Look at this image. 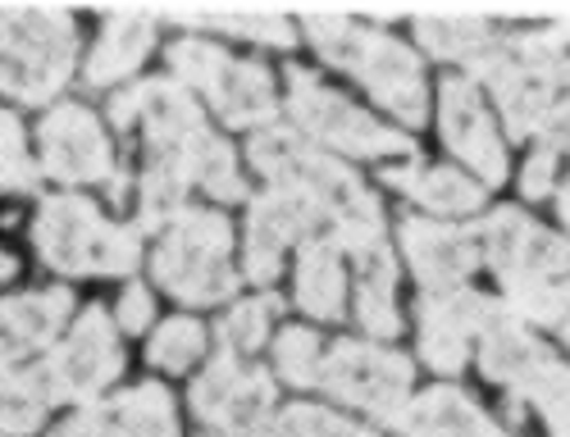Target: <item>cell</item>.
Here are the masks:
<instances>
[{
  "instance_id": "8992f818",
  "label": "cell",
  "mask_w": 570,
  "mask_h": 437,
  "mask_svg": "<svg viewBox=\"0 0 570 437\" xmlns=\"http://www.w3.org/2000/svg\"><path fill=\"white\" fill-rule=\"evenodd\" d=\"M228 256H233V224L219 210H183L178 219H169L151 269L156 282L169 287V297L187 306H215L233 297L237 287Z\"/></svg>"
},
{
  "instance_id": "836d02e7",
  "label": "cell",
  "mask_w": 570,
  "mask_h": 437,
  "mask_svg": "<svg viewBox=\"0 0 570 437\" xmlns=\"http://www.w3.org/2000/svg\"><path fill=\"white\" fill-rule=\"evenodd\" d=\"M51 437H115V428H110L106 406H82V410L69 415Z\"/></svg>"
},
{
  "instance_id": "9a60e30c",
  "label": "cell",
  "mask_w": 570,
  "mask_h": 437,
  "mask_svg": "<svg viewBox=\"0 0 570 437\" xmlns=\"http://www.w3.org/2000/svg\"><path fill=\"white\" fill-rule=\"evenodd\" d=\"M439 128L448 151L461 156L484 182H502L507 178V151L498 141V128L480 101V87L474 78H448L439 91Z\"/></svg>"
},
{
  "instance_id": "5b68a950",
  "label": "cell",
  "mask_w": 570,
  "mask_h": 437,
  "mask_svg": "<svg viewBox=\"0 0 570 437\" xmlns=\"http://www.w3.org/2000/svg\"><path fill=\"white\" fill-rule=\"evenodd\" d=\"M78 23L65 10H0V91L41 106L69 82Z\"/></svg>"
},
{
  "instance_id": "ffe728a7",
  "label": "cell",
  "mask_w": 570,
  "mask_h": 437,
  "mask_svg": "<svg viewBox=\"0 0 570 437\" xmlns=\"http://www.w3.org/2000/svg\"><path fill=\"white\" fill-rule=\"evenodd\" d=\"M151 41H156V19L151 14H110L101 23L97 51H91V60H87V82L106 87V82L128 78L132 69H141V60L151 56Z\"/></svg>"
},
{
  "instance_id": "277c9868",
  "label": "cell",
  "mask_w": 570,
  "mask_h": 437,
  "mask_svg": "<svg viewBox=\"0 0 570 437\" xmlns=\"http://www.w3.org/2000/svg\"><path fill=\"white\" fill-rule=\"evenodd\" d=\"M41 260L60 274H132L141 260V228L110 224L87 197H46L32 224Z\"/></svg>"
},
{
  "instance_id": "6da1fadb",
  "label": "cell",
  "mask_w": 570,
  "mask_h": 437,
  "mask_svg": "<svg viewBox=\"0 0 570 437\" xmlns=\"http://www.w3.org/2000/svg\"><path fill=\"white\" fill-rule=\"evenodd\" d=\"M110 119L124 132H132V128L141 132V141H147V165L178 169L187 182L206 187L219 201H243L247 197L228 141H219L206 128L197 101L183 91V82H174V78L132 82L128 91H119L110 101Z\"/></svg>"
},
{
  "instance_id": "52a82bcc",
  "label": "cell",
  "mask_w": 570,
  "mask_h": 437,
  "mask_svg": "<svg viewBox=\"0 0 570 437\" xmlns=\"http://www.w3.org/2000/svg\"><path fill=\"white\" fill-rule=\"evenodd\" d=\"M169 69L178 82L206 91V101L228 128H256L274 119V78L256 60H237L215 41L187 37L169 46Z\"/></svg>"
},
{
  "instance_id": "83f0119b",
  "label": "cell",
  "mask_w": 570,
  "mask_h": 437,
  "mask_svg": "<svg viewBox=\"0 0 570 437\" xmlns=\"http://www.w3.org/2000/svg\"><path fill=\"white\" fill-rule=\"evenodd\" d=\"M174 23L206 28V32H233V37H247L261 46H278V51H288L297 41V28L278 14H174Z\"/></svg>"
},
{
  "instance_id": "d6986e66",
  "label": "cell",
  "mask_w": 570,
  "mask_h": 437,
  "mask_svg": "<svg viewBox=\"0 0 570 437\" xmlns=\"http://www.w3.org/2000/svg\"><path fill=\"white\" fill-rule=\"evenodd\" d=\"M406 437H507L498 419H489L461 387H430L406 406Z\"/></svg>"
},
{
  "instance_id": "7c38bea8",
  "label": "cell",
  "mask_w": 570,
  "mask_h": 437,
  "mask_svg": "<svg viewBox=\"0 0 570 437\" xmlns=\"http://www.w3.org/2000/svg\"><path fill=\"white\" fill-rule=\"evenodd\" d=\"M480 251L502 278V287L515 282H552L557 274H570V237H557L539 224H530L520 210H498L480 224Z\"/></svg>"
},
{
  "instance_id": "e575fe53",
  "label": "cell",
  "mask_w": 570,
  "mask_h": 437,
  "mask_svg": "<svg viewBox=\"0 0 570 437\" xmlns=\"http://www.w3.org/2000/svg\"><path fill=\"white\" fill-rule=\"evenodd\" d=\"M151 315H156V310H151V291L132 282L124 297H119V328H124V332H141V328L151 324Z\"/></svg>"
},
{
  "instance_id": "5bb4252c",
  "label": "cell",
  "mask_w": 570,
  "mask_h": 437,
  "mask_svg": "<svg viewBox=\"0 0 570 437\" xmlns=\"http://www.w3.org/2000/svg\"><path fill=\"white\" fill-rule=\"evenodd\" d=\"M493 301L474 287H448L420 297V356L439 374H456L470 356V337L493 319Z\"/></svg>"
},
{
  "instance_id": "f35d334b",
  "label": "cell",
  "mask_w": 570,
  "mask_h": 437,
  "mask_svg": "<svg viewBox=\"0 0 570 437\" xmlns=\"http://www.w3.org/2000/svg\"><path fill=\"white\" fill-rule=\"evenodd\" d=\"M552 437H570V433H552Z\"/></svg>"
},
{
  "instance_id": "9c48e42d",
  "label": "cell",
  "mask_w": 570,
  "mask_h": 437,
  "mask_svg": "<svg viewBox=\"0 0 570 437\" xmlns=\"http://www.w3.org/2000/svg\"><path fill=\"white\" fill-rule=\"evenodd\" d=\"M320 387L343 406H361L379 424L402 428L411 406V360L389 347L338 342L320 360Z\"/></svg>"
},
{
  "instance_id": "4dcf8cb0",
  "label": "cell",
  "mask_w": 570,
  "mask_h": 437,
  "mask_svg": "<svg viewBox=\"0 0 570 437\" xmlns=\"http://www.w3.org/2000/svg\"><path fill=\"white\" fill-rule=\"evenodd\" d=\"M278 301L274 297H256V301H243V306H233L219 324V337H224V351H256L265 342V332H269V319H274Z\"/></svg>"
},
{
  "instance_id": "4316f807",
  "label": "cell",
  "mask_w": 570,
  "mask_h": 437,
  "mask_svg": "<svg viewBox=\"0 0 570 437\" xmlns=\"http://www.w3.org/2000/svg\"><path fill=\"white\" fill-rule=\"evenodd\" d=\"M256 437H374V433L324 406H283L265 419Z\"/></svg>"
},
{
  "instance_id": "8d00e7d4",
  "label": "cell",
  "mask_w": 570,
  "mask_h": 437,
  "mask_svg": "<svg viewBox=\"0 0 570 437\" xmlns=\"http://www.w3.org/2000/svg\"><path fill=\"white\" fill-rule=\"evenodd\" d=\"M14 278V260L6 256V251H0V282H10Z\"/></svg>"
},
{
  "instance_id": "d6a6232c",
  "label": "cell",
  "mask_w": 570,
  "mask_h": 437,
  "mask_svg": "<svg viewBox=\"0 0 570 437\" xmlns=\"http://www.w3.org/2000/svg\"><path fill=\"white\" fill-rule=\"evenodd\" d=\"M552 173H557V146H539V151L530 156L525 173H520V191H525L530 201L548 197L552 191Z\"/></svg>"
},
{
  "instance_id": "f1b7e54d",
  "label": "cell",
  "mask_w": 570,
  "mask_h": 437,
  "mask_svg": "<svg viewBox=\"0 0 570 437\" xmlns=\"http://www.w3.org/2000/svg\"><path fill=\"white\" fill-rule=\"evenodd\" d=\"M320 337L311 328H283L274 347V369L293 387H315L320 383Z\"/></svg>"
},
{
  "instance_id": "4fadbf2b",
  "label": "cell",
  "mask_w": 570,
  "mask_h": 437,
  "mask_svg": "<svg viewBox=\"0 0 570 437\" xmlns=\"http://www.w3.org/2000/svg\"><path fill=\"white\" fill-rule=\"evenodd\" d=\"M41 169L60 182H115L110 141L87 106H56L37 128Z\"/></svg>"
},
{
  "instance_id": "f546056e",
  "label": "cell",
  "mask_w": 570,
  "mask_h": 437,
  "mask_svg": "<svg viewBox=\"0 0 570 437\" xmlns=\"http://www.w3.org/2000/svg\"><path fill=\"white\" fill-rule=\"evenodd\" d=\"M202 351H206V328L197 319H169V324H160V332L151 337V347H147L151 365L169 369V374L187 369Z\"/></svg>"
},
{
  "instance_id": "7a4b0ae2",
  "label": "cell",
  "mask_w": 570,
  "mask_h": 437,
  "mask_svg": "<svg viewBox=\"0 0 570 437\" xmlns=\"http://www.w3.org/2000/svg\"><path fill=\"white\" fill-rule=\"evenodd\" d=\"M247 156L278 191H293L320 219L334 224V241L347 256H361L384 241L379 201L343 160L315 151V146H306L288 128H261L247 146Z\"/></svg>"
},
{
  "instance_id": "44dd1931",
  "label": "cell",
  "mask_w": 570,
  "mask_h": 437,
  "mask_svg": "<svg viewBox=\"0 0 570 437\" xmlns=\"http://www.w3.org/2000/svg\"><path fill=\"white\" fill-rule=\"evenodd\" d=\"M347 297V274H343V247L334 237H311L302 241V265H297V306L311 319H338Z\"/></svg>"
},
{
  "instance_id": "ac0fdd59",
  "label": "cell",
  "mask_w": 570,
  "mask_h": 437,
  "mask_svg": "<svg viewBox=\"0 0 570 437\" xmlns=\"http://www.w3.org/2000/svg\"><path fill=\"white\" fill-rule=\"evenodd\" d=\"M73 315V297L65 287H41L28 297L0 301V374L46 351Z\"/></svg>"
},
{
  "instance_id": "ba28073f",
  "label": "cell",
  "mask_w": 570,
  "mask_h": 437,
  "mask_svg": "<svg viewBox=\"0 0 570 437\" xmlns=\"http://www.w3.org/2000/svg\"><path fill=\"white\" fill-rule=\"evenodd\" d=\"M288 115L302 132H311L320 146H334L343 156H411L415 146L406 132L379 123L347 96L328 91L315 73L288 69Z\"/></svg>"
},
{
  "instance_id": "1f68e13d",
  "label": "cell",
  "mask_w": 570,
  "mask_h": 437,
  "mask_svg": "<svg viewBox=\"0 0 570 437\" xmlns=\"http://www.w3.org/2000/svg\"><path fill=\"white\" fill-rule=\"evenodd\" d=\"M37 187V165L28 160L23 123L0 110V191H32Z\"/></svg>"
},
{
  "instance_id": "3957f363",
  "label": "cell",
  "mask_w": 570,
  "mask_h": 437,
  "mask_svg": "<svg viewBox=\"0 0 570 437\" xmlns=\"http://www.w3.org/2000/svg\"><path fill=\"white\" fill-rule=\"evenodd\" d=\"M306 32L315 41V51L328 64L356 73L389 115H397L402 123H424V73L415 51H406L389 32L343 14H311Z\"/></svg>"
},
{
  "instance_id": "7402d4cb",
  "label": "cell",
  "mask_w": 570,
  "mask_h": 437,
  "mask_svg": "<svg viewBox=\"0 0 570 437\" xmlns=\"http://www.w3.org/2000/svg\"><path fill=\"white\" fill-rule=\"evenodd\" d=\"M389 187H397L402 197L420 201L434 215H470L484 206V187H474L465 173L456 169H424V165H402V169H384L379 173Z\"/></svg>"
},
{
  "instance_id": "8fae6325",
  "label": "cell",
  "mask_w": 570,
  "mask_h": 437,
  "mask_svg": "<svg viewBox=\"0 0 570 437\" xmlns=\"http://www.w3.org/2000/svg\"><path fill=\"white\" fill-rule=\"evenodd\" d=\"M41 365H46V374H51L56 401H91L97 393H106L124 369V351H119L110 315L101 306L82 310L73 319L69 337Z\"/></svg>"
},
{
  "instance_id": "2e32d148",
  "label": "cell",
  "mask_w": 570,
  "mask_h": 437,
  "mask_svg": "<svg viewBox=\"0 0 570 437\" xmlns=\"http://www.w3.org/2000/svg\"><path fill=\"white\" fill-rule=\"evenodd\" d=\"M402 251L420 278L424 291H448L461 287V278L484 260L480 251V228H461V224H434L424 215L402 219Z\"/></svg>"
},
{
  "instance_id": "603a6c76",
  "label": "cell",
  "mask_w": 570,
  "mask_h": 437,
  "mask_svg": "<svg viewBox=\"0 0 570 437\" xmlns=\"http://www.w3.org/2000/svg\"><path fill=\"white\" fill-rule=\"evenodd\" d=\"M415 32H420L430 56L461 60L465 69L480 64L502 41V28L493 19H480V14H424V19H415Z\"/></svg>"
},
{
  "instance_id": "d590c367",
  "label": "cell",
  "mask_w": 570,
  "mask_h": 437,
  "mask_svg": "<svg viewBox=\"0 0 570 437\" xmlns=\"http://www.w3.org/2000/svg\"><path fill=\"white\" fill-rule=\"evenodd\" d=\"M557 210H561V219L570 224V178H566V187H561V201H557Z\"/></svg>"
},
{
  "instance_id": "74e56055",
  "label": "cell",
  "mask_w": 570,
  "mask_h": 437,
  "mask_svg": "<svg viewBox=\"0 0 570 437\" xmlns=\"http://www.w3.org/2000/svg\"><path fill=\"white\" fill-rule=\"evenodd\" d=\"M566 87H570V60H566Z\"/></svg>"
},
{
  "instance_id": "484cf974",
  "label": "cell",
  "mask_w": 570,
  "mask_h": 437,
  "mask_svg": "<svg viewBox=\"0 0 570 437\" xmlns=\"http://www.w3.org/2000/svg\"><path fill=\"white\" fill-rule=\"evenodd\" d=\"M106 415H110L115 437H178L174 397L160 383L128 387V393H119L115 401H106Z\"/></svg>"
},
{
  "instance_id": "cb8c5ba5",
  "label": "cell",
  "mask_w": 570,
  "mask_h": 437,
  "mask_svg": "<svg viewBox=\"0 0 570 437\" xmlns=\"http://www.w3.org/2000/svg\"><path fill=\"white\" fill-rule=\"evenodd\" d=\"M356 269H361V282H356V319L365 332L374 337H397L402 332V315H397V301H393V287H397V269H393V256L389 247H379L352 256Z\"/></svg>"
},
{
  "instance_id": "30bf717a",
  "label": "cell",
  "mask_w": 570,
  "mask_h": 437,
  "mask_svg": "<svg viewBox=\"0 0 570 437\" xmlns=\"http://www.w3.org/2000/svg\"><path fill=\"white\" fill-rule=\"evenodd\" d=\"M193 410L219 433L256 437L274 415V378L265 369H247L233 351H219L210 369L193 383Z\"/></svg>"
},
{
  "instance_id": "d4e9b609",
  "label": "cell",
  "mask_w": 570,
  "mask_h": 437,
  "mask_svg": "<svg viewBox=\"0 0 570 437\" xmlns=\"http://www.w3.org/2000/svg\"><path fill=\"white\" fill-rule=\"evenodd\" d=\"M51 406H56V387H51L46 365L0 374V433H6V437L37 433Z\"/></svg>"
},
{
  "instance_id": "e0dca14e",
  "label": "cell",
  "mask_w": 570,
  "mask_h": 437,
  "mask_svg": "<svg viewBox=\"0 0 570 437\" xmlns=\"http://www.w3.org/2000/svg\"><path fill=\"white\" fill-rule=\"evenodd\" d=\"M320 215L293 197V191H265V197L252 201V215H247V247H243V274L252 282H274L278 278V265H283V251L293 241H311Z\"/></svg>"
}]
</instances>
